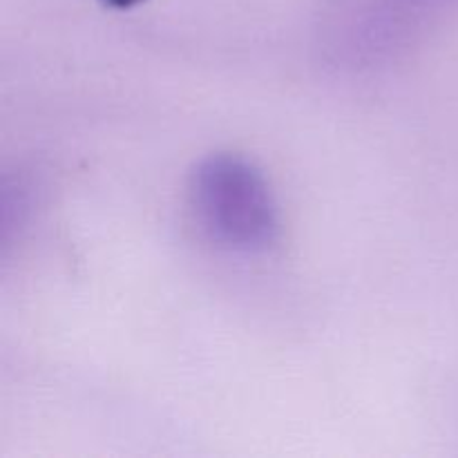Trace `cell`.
Returning <instances> with one entry per match:
<instances>
[{
  "label": "cell",
  "mask_w": 458,
  "mask_h": 458,
  "mask_svg": "<svg viewBox=\"0 0 458 458\" xmlns=\"http://www.w3.org/2000/svg\"><path fill=\"white\" fill-rule=\"evenodd\" d=\"M456 0H322L316 47L338 72L362 74L410 54Z\"/></svg>",
  "instance_id": "cell-1"
},
{
  "label": "cell",
  "mask_w": 458,
  "mask_h": 458,
  "mask_svg": "<svg viewBox=\"0 0 458 458\" xmlns=\"http://www.w3.org/2000/svg\"><path fill=\"white\" fill-rule=\"evenodd\" d=\"M191 210L219 249L267 253L280 237V206L267 174L242 155L217 152L197 164L188 183Z\"/></svg>",
  "instance_id": "cell-2"
}]
</instances>
